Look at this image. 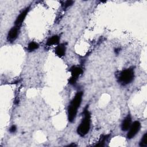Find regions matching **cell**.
<instances>
[{
    "mask_svg": "<svg viewBox=\"0 0 147 147\" xmlns=\"http://www.w3.org/2000/svg\"><path fill=\"white\" fill-rule=\"evenodd\" d=\"M82 91L78 92L69 105L68 108V119L70 122H72L76 118L78 109L82 102Z\"/></svg>",
    "mask_w": 147,
    "mask_h": 147,
    "instance_id": "obj_1",
    "label": "cell"
},
{
    "mask_svg": "<svg viewBox=\"0 0 147 147\" xmlns=\"http://www.w3.org/2000/svg\"><path fill=\"white\" fill-rule=\"evenodd\" d=\"M91 115L86 107L83 111V118L77 128V133L80 136H84L87 134L90 129Z\"/></svg>",
    "mask_w": 147,
    "mask_h": 147,
    "instance_id": "obj_2",
    "label": "cell"
},
{
    "mask_svg": "<svg viewBox=\"0 0 147 147\" xmlns=\"http://www.w3.org/2000/svg\"><path fill=\"white\" fill-rule=\"evenodd\" d=\"M134 72L132 68H127L122 71L118 77V82L122 85L130 83L134 79Z\"/></svg>",
    "mask_w": 147,
    "mask_h": 147,
    "instance_id": "obj_3",
    "label": "cell"
},
{
    "mask_svg": "<svg viewBox=\"0 0 147 147\" xmlns=\"http://www.w3.org/2000/svg\"><path fill=\"white\" fill-rule=\"evenodd\" d=\"M141 128V123L139 121H134L130 126L129 130L127 134V138L128 139L133 138L140 131Z\"/></svg>",
    "mask_w": 147,
    "mask_h": 147,
    "instance_id": "obj_4",
    "label": "cell"
},
{
    "mask_svg": "<svg viewBox=\"0 0 147 147\" xmlns=\"http://www.w3.org/2000/svg\"><path fill=\"white\" fill-rule=\"evenodd\" d=\"M70 71L71 73V77L69 80V83L71 84H74L76 83L78 78L82 74L83 71L80 67L74 66L71 68Z\"/></svg>",
    "mask_w": 147,
    "mask_h": 147,
    "instance_id": "obj_5",
    "label": "cell"
},
{
    "mask_svg": "<svg viewBox=\"0 0 147 147\" xmlns=\"http://www.w3.org/2000/svg\"><path fill=\"white\" fill-rule=\"evenodd\" d=\"M19 33V27L16 26L13 27L9 32L7 34V40L10 42L14 41L18 37Z\"/></svg>",
    "mask_w": 147,
    "mask_h": 147,
    "instance_id": "obj_6",
    "label": "cell"
},
{
    "mask_svg": "<svg viewBox=\"0 0 147 147\" xmlns=\"http://www.w3.org/2000/svg\"><path fill=\"white\" fill-rule=\"evenodd\" d=\"M29 7H27L19 14V16L17 17V18H16V20L15 21V26H16L17 27H20L22 25V22H24L28 11H29Z\"/></svg>",
    "mask_w": 147,
    "mask_h": 147,
    "instance_id": "obj_7",
    "label": "cell"
},
{
    "mask_svg": "<svg viewBox=\"0 0 147 147\" xmlns=\"http://www.w3.org/2000/svg\"><path fill=\"white\" fill-rule=\"evenodd\" d=\"M65 51H66V46L65 44H60L58 45L55 48V49L56 55L60 57H61L65 55Z\"/></svg>",
    "mask_w": 147,
    "mask_h": 147,
    "instance_id": "obj_8",
    "label": "cell"
},
{
    "mask_svg": "<svg viewBox=\"0 0 147 147\" xmlns=\"http://www.w3.org/2000/svg\"><path fill=\"white\" fill-rule=\"evenodd\" d=\"M131 125V118L130 115H128L122 121L121 124V129L123 131H126L129 130L130 126Z\"/></svg>",
    "mask_w": 147,
    "mask_h": 147,
    "instance_id": "obj_9",
    "label": "cell"
},
{
    "mask_svg": "<svg viewBox=\"0 0 147 147\" xmlns=\"http://www.w3.org/2000/svg\"><path fill=\"white\" fill-rule=\"evenodd\" d=\"M59 40H60V38L57 35L53 36L51 37L48 38V40L47 41L46 45L47 46H52L53 45L57 44L59 42Z\"/></svg>",
    "mask_w": 147,
    "mask_h": 147,
    "instance_id": "obj_10",
    "label": "cell"
},
{
    "mask_svg": "<svg viewBox=\"0 0 147 147\" xmlns=\"http://www.w3.org/2000/svg\"><path fill=\"white\" fill-rule=\"evenodd\" d=\"M38 48V44L35 42H30L28 45L29 51H33Z\"/></svg>",
    "mask_w": 147,
    "mask_h": 147,
    "instance_id": "obj_11",
    "label": "cell"
},
{
    "mask_svg": "<svg viewBox=\"0 0 147 147\" xmlns=\"http://www.w3.org/2000/svg\"><path fill=\"white\" fill-rule=\"evenodd\" d=\"M140 145L142 147H145L147 146V133H145L142 136L141 141L140 142Z\"/></svg>",
    "mask_w": 147,
    "mask_h": 147,
    "instance_id": "obj_12",
    "label": "cell"
},
{
    "mask_svg": "<svg viewBox=\"0 0 147 147\" xmlns=\"http://www.w3.org/2000/svg\"><path fill=\"white\" fill-rule=\"evenodd\" d=\"M108 138H109V135H105V136H102L100 137L98 143L97 144H96L95 146H103L105 141L107 140Z\"/></svg>",
    "mask_w": 147,
    "mask_h": 147,
    "instance_id": "obj_13",
    "label": "cell"
},
{
    "mask_svg": "<svg viewBox=\"0 0 147 147\" xmlns=\"http://www.w3.org/2000/svg\"><path fill=\"white\" fill-rule=\"evenodd\" d=\"M73 3H74V2L72 1H67L65 2V3H64V5H63L64 7L67 8V7L71 6L73 4Z\"/></svg>",
    "mask_w": 147,
    "mask_h": 147,
    "instance_id": "obj_14",
    "label": "cell"
},
{
    "mask_svg": "<svg viewBox=\"0 0 147 147\" xmlns=\"http://www.w3.org/2000/svg\"><path fill=\"white\" fill-rule=\"evenodd\" d=\"M17 128H16V126L15 125H13L11 126V127L10 128V131L11 133H14L16 130Z\"/></svg>",
    "mask_w": 147,
    "mask_h": 147,
    "instance_id": "obj_15",
    "label": "cell"
},
{
    "mask_svg": "<svg viewBox=\"0 0 147 147\" xmlns=\"http://www.w3.org/2000/svg\"><path fill=\"white\" fill-rule=\"evenodd\" d=\"M119 50H120V49H119V48L115 49V52L116 53H119Z\"/></svg>",
    "mask_w": 147,
    "mask_h": 147,
    "instance_id": "obj_16",
    "label": "cell"
}]
</instances>
